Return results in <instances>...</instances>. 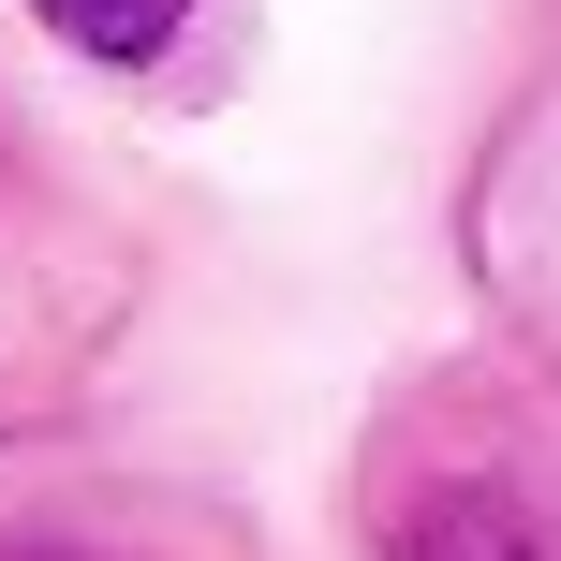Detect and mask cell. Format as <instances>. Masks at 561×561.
Returning <instances> with one entry per match:
<instances>
[{"label": "cell", "mask_w": 561, "mask_h": 561, "mask_svg": "<svg viewBox=\"0 0 561 561\" xmlns=\"http://www.w3.org/2000/svg\"><path fill=\"white\" fill-rule=\"evenodd\" d=\"M30 15H45L59 45H89V59H163L178 30H193V0H30Z\"/></svg>", "instance_id": "obj_2"}, {"label": "cell", "mask_w": 561, "mask_h": 561, "mask_svg": "<svg viewBox=\"0 0 561 561\" xmlns=\"http://www.w3.org/2000/svg\"><path fill=\"white\" fill-rule=\"evenodd\" d=\"M385 561H547V547L517 533L488 488H428V503L399 517V547H385Z\"/></svg>", "instance_id": "obj_1"}]
</instances>
